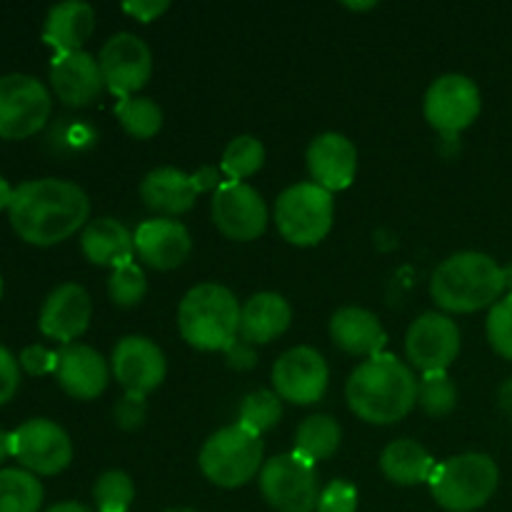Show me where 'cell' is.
Masks as SVG:
<instances>
[{"label":"cell","mask_w":512,"mask_h":512,"mask_svg":"<svg viewBox=\"0 0 512 512\" xmlns=\"http://www.w3.org/2000/svg\"><path fill=\"white\" fill-rule=\"evenodd\" d=\"M8 218L20 240L50 248L88 225L90 200L85 190L70 180H28L13 190Z\"/></svg>","instance_id":"1"},{"label":"cell","mask_w":512,"mask_h":512,"mask_svg":"<svg viewBox=\"0 0 512 512\" xmlns=\"http://www.w3.org/2000/svg\"><path fill=\"white\" fill-rule=\"evenodd\" d=\"M345 400L368 425H395L418 405V378L408 363L380 353L350 373Z\"/></svg>","instance_id":"2"},{"label":"cell","mask_w":512,"mask_h":512,"mask_svg":"<svg viewBox=\"0 0 512 512\" xmlns=\"http://www.w3.org/2000/svg\"><path fill=\"white\" fill-rule=\"evenodd\" d=\"M505 290V268L478 250L450 255L430 278V295L445 313L468 315L493 308Z\"/></svg>","instance_id":"3"},{"label":"cell","mask_w":512,"mask_h":512,"mask_svg":"<svg viewBox=\"0 0 512 512\" xmlns=\"http://www.w3.org/2000/svg\"><path fill=\"white\" fill-rule=\"evenodd\" d=\"M178 330L190 348L225 353L240 338L238 298L225 285H195L178 305Z\"/></svg>","instance_id":"4"},{"label":"cell","mask_w":512,"mask_h":512,"mask_svg":"<svg viewBox=\"0 0 512 512\" xmlns=\"http://www.w3.org/2000/svg\"><path fill=\"white\" fill-rule=\"evenodd\" d=\"M498 485L500 470L490 455L463 453L435 468L430 493L443 510L475 512L488 505Z\"/></svg>","instance_id":"5"},{"label":"cell","mask_w":512,"mask_h":512,"mask_svg":"<svg viewBox=\"0 0 512 512\" xmlns=\"http://www.w3.org/2000/svg\"><path fill=\"white\" fill-rule=\"evenodd\" d=\"M198 465L200 473L218 488H243L263 470L265 445L258 435L248 433L238 423L228 425L205 440Z\"/></svg>","instance_id":"6"},{"label":"cell","mask_w":512,"mask_h":512,"mask_svg":"<svg viewBox=\"0 0 512 512\" xmlns=\"http://www.w3.org/2000/svg\"><path fill=\"white\" fill-rule=\"evenodd\" d=\"M333 218V195L315 183L290 185L275 200L273 220L278 233L298 248H313L323 243L333 228Z\"/></svg>","instance_id":"7"},{"label":"cell","mask_w":512,"mask_h":512,"mask_svg":"<svg viewBox=\"0 0 512 512\" xmlns=\"http://www.w3.org/2000/svg\"><path fill=\"white\" fill-rule=\"evenodd\" d=\"M260 495L275 512H315L320 500V483L315 465L295 453L265 460L258 475Z\"/></svg>","instance_id":"8"},{"label":"cell","mask_w":512,"mask_h":512,"mask_svg":"<svg viewBox=\"0 0 512 512\" xmlns=\"http://www.w3.org/2000/svg\"><path fill=\"white\" fill-rule=\"evenodd\" d=\"M53 110L48 88L25 73L0 75V138L25 140L45 128Z\"/></svg>","instance_id":"9"},{"label":"cell","mask_w":512,"mask_h":512,"mask_svg":"<svg viewBox=\"0 0 512 512\" xmlns=\"http://www.w3.org/2000/svg\"><path fill=\"white\" fill-rule=\"evenodd\" d=\"M480 108H483V100H480L478 85L468 75L460 73L440 75L438 80H433L423 103L430 128H435L448 140L470 128L478 120Z\"/></svg>","instance_id":"10"},{"label":"cell","mask_w":512,"mask_h":512,"mask_svg":"<svg viewBox=\"0 0 512 512\" xmlns=\"http://www.w3.org/2000/svg\"><path fill=\"white\" fill-rule=\"evenodd\" d=\"M13 458L33 475H60L73 463V440L48 418H33L13 430Z\"/></svg>","instance_id":"11"},{"label":"cell","mask_w":512,"mask_h":512,"mask_svg":"<svg viewBox=\"0 0 512 512\" xmlns=\"http://www.w3.org/2000/svg\"><path fill=\"white\" fill-rule=\"evenodd\" d=\"M98 63L105 90L120 100L138 95L153 75V53L148 43L133 33H118L105 40Z\"/></svg>","instance_id":"12"},{"label":"cell","mask_w":512,"mask_h":512,"mask_svg":"<svg viewBox=\"0 0 512 512\" xmlns=\"http://www.w3.org/2000/svg\"><path fill=\"white\" fill-rule=\"evenodd\" d=\"M460 328L450 315L423 313L405 333V355L410 368L423 375L445 373L458 360Z\"/></svg>","instance_id":"13"},{"label":"cell","mask_w":512,"mask_h":512,"mask_svg":"<svg viewBox=\"0 0 512 512\" xmlns=\"http://www.w3.org/2000/svg\"><path fill=\"white\" fill-rule=\"evenodd\" d=\"M210 213H213L215 228L235 243L258 240L270 220L263 195L253 185L233 183V180H228L218 193H213Z\"/></svg>","instance_id":"14"},{"label":"cell","mask_w":512,"mask_h":512,"mask_svg":"<svg viewBox=\"0 0 512 512\" xmlns=\"http://www.w3.org/2000/svg\"><path fill=\"white\" fill-rule=\"evenodd\" d=\"M330 383V370L323 355L310 345L290 348L275 360L273 390L280 400L293 405H313L323 400Z\"/></svg>","instance_id":"15"},{"label":"cell","mask_w":512,"mask_h":512,"mask_svg":"<svg viewBox=\"0 0 512 512\" xmlns=\"http://www.w3.org/2000/svg\"><path fill=\"white\" fill-rule=\"evenodd\" d=\"M110 373L118 380L125 395L148 398L153 390L163 385L168 363L158 345L145 335H128L118 340L110 358Z\"/></svg>","instance_id":"16"},{"label":"cell","mask_w":512,"mask_h":512,"mask_svg":"<svg viewBox=\"0 0 512 512\" xmlns=\"http://www.w3.org/2000/svg\"><path fill=\"white\" fill-rule=\"evenodd\" d=\"M93 318V300L78 283H63L45 298L40 308V333L63 345H73L88 330Z\"/></svg>","instance_id":"17"},{"label":"cell","mask_w":512,"mask_h":512,"mask_svg":"<svg viewBox=\"0 0 512 512\" xmlns=\"http://www.w3.org/2000/svg\"><path fill=\"white\" fill-rule=\"evenodd\" d=\"M135 255L153 270H175L193 253L188 228L175 218H153L138 225L133 233Z\"/></svg>","instance_id":"18"},{"label":"cell","mask_w":512,"mask_h":512,"mask_svg":"<svg viewBox=\"0 0 512 512\" xmlns=\"http://www.w3.org/2000/svg\"><path fill=\"white\" fill-rule=\"evenodd\" d=\"M308 173L318 188L330 195L350 188L358 173V150L343 133H320L305 153Z\"/></svg>","instance_id":"19"},{"label":"cell","mask_w":512,"mask_h":512,"mask_svg":"<svg viewBox=\"0 0 512 512\" xmlns=\"http://www.w3.org/2000/svg\"><path fill=\"white\" fill-rule=\"evenodd\" d=\"M55 378L63 393L75 400H95L105 393L110 380V365L95 348L83 343L63 345L58 350Z\"/></svg>","instance_id":"20"},{"label":"cell","mask_w":512,"mask_h":512,"mask_svg":"<svg viewBox=\"0 0 512 512\" xmlns=\"http://www.w3.org/2000/svg\"><path fill=\"white\" fill-rule=\"evenodd\" d=\"M50 85H53V93L58 95L60 103L70 105V108H88L105 90L98 58L85 53V50L53 58Z\"/></svg>","instance_id":"21"},{"label":"cell","mask_w":512,"mask_h":512,"mask_svg":"<svg viewBox=\"0 0 512 512\" xmlns=\"http://www.w3.org/2000/svg\"><path fill=\"white\" fill-rule=\"evenodd\" d=\"M95 30V10L93 5L83 0H65V3L53 5L48 10L43 28V40L58 55L80 53L83 45Z\"/></svg>","instance_id":"22"},{"label":"cell","mask_w":512,"mask_h":512,"mask_svg":"<svg viewBox=\"0 0 512 512\" xmlns=\"http://www.w3.org/2000/svg\"><path fill=\"white\" fill-rule=\"evenodd\" d=\"M80 250L98 268H123L135 263V238L115 218L90 220L80 233Z\"/></svg>","instance_id":"23"},{"label":"cell","mask_w":512,"mask_h":512,"mask_svg":"<svg viewBox=\"0 0 512 512\" xmlns=\"http://www.w3.org/2000/svg\"><path fill=\"white\" fill-rule=\"evenodd\" d=\"M330 338L343 353L355 358H375L383 353L385 330L378 315L365 308H340L330 318Z\"/></svg>","instance_id":"24"},{"label":"cell","mask_w":512,"mask_h":512,"mask_svg":"<svg viewBox=\"0 0 512 512\" xmlns=\"http://www.w3.org/2000/svg\"><path fill=\"white\" fill-rule=\"evenodd\" d=\"M195 185L188 173L178 168H155L140 183V200L160 218H178L193 210Z\"/></svg>","instance_id":"25"},{"label":"cell","mask_w":512,"mask_h":512,"mask_svg":"<svg viewBox=\"0 0 512 512\" xmlns=\"http://www.w3.org/2000/svg\"><path fill=\"white\" fill-rule=\"evenodd\" d=\"M293 323V308L278 293H255L240 305V340L250 345L273 343Z\"/></svg>","instance_id":"26"},{"label":"cell","mask_w":512,"mask_h":512,"mask_svg":"<svg viewBox=\"0 0 512 512\" xmlns=\"http://www.w3.org/2000/svg\"><path fill=\"white\" fill-rule=\"evenodd\" d=\"M435 460L428 450L420 443L408 438L393 440L390 445H385L383 455H380V470H383L385 478L395 485H420L430 483L435 473Z\"/></svg>","instance_id":"27"},{"label":"cell","mask_w":512,"mask_h":512,"mask_svg":"<svg viewBox=\"0 0 512 512\" xmlns=\"http://www.w3.org/2000/svg\"><path fill=\"white\" fill-rule=\"evenodd\" d=\"M340 440H343V430H340L338 420L330 415H310L295 430V455H300L308 463H320L338 453Z\"/></svg>","instance_id":"28"},{"label":"cell","mask_w":512,"mask_h":512,"mask_svg":"<svg viewBox=\"0 0 512 512\" xmlns=\"http://www.w3.org/2000/svg\"><path fill=\"white\" fill-rule=\"evenodd\" d=\"M43 505V485L38 475L23 468L0 470V512H38Z\"/></svg>","instance_id":"29"},{"label":"cell","mask_w":512,"mask_h":512,"mask_svg":"<svg viewBox=\"0 0 512 512\" xmlns=\"http://www.w3.org/2000/svg\"><path fill=\"white\" fill-rule=\"evenodd\" d=\"M115 115H118L120 125H123V130L130 138L150 140L163 128V110H160V105L155 100L143 98V95L118 100Z\"/></svg>","instance_id":"30"},{"label":"cell","mask_w":512,"mask_h":512,"mask_svg":"<svg viewBox=\"0 0 512 512\" xmlns=\"http://www.w3.org/2000/svg\"><path fill=\"white\" fill-rule=\"evenodd\" d=\"M283 418V400L278 398L275 390H253L248 398L243 400L238 413V425L248 433L263 438V433L273 430Z\"/></svg>","instance_id":"31"},{"label":"cell","mask_w":512,"mask_h":512,"mask_svg":"<svg viewBox=\"0 0 512 512\" xmlns=\"http://www.w3.org/2000/svg\"><path fill=\"white\" fill-rule=\"evenodd\" d=\"M265 165V145L255 135H238L225 148L220 170L233 183H243L245 178L258 173Z\"/></svg>","instance_id":"32"},{"label":"cell","mask_w":512,"mask_h":512,"mask_svg":"<svg viewBox=\"0 0 512 512\" xmlns=\"http://www.w3.org/2000/svg\"><path fill=\"white\" fill-rule=\"evenodd\" d=\"M418 405L430 418H445L458 405V388L448 373H430L418 380Z\"/></svg>","instance_id":"33"},{"label":"cell","mask_w":512,"mask_h":512,"mask_svg":"<svg viewBox=\"0 0 512 512\" xmlns=\"http://www.w3.org/2000/svg\"><path fill=\"white\" fill-rule=\"evenodd\" d=\"M93 498L98 512H128L135 498L133 478L123 470H108L95 480Z\"/></svg>","instance_id":"34"},{"label":"cell","mask_w":512,"mask_h":512,"mask_svg":"<svg viewBox=\"0 0 512 512\" xmlns=\"http://www.w3.org/2000/svg\"><path fill=\"white\" fill-rule=\"evenodd\" d=\"M148 293V278L138 263L115 268L108 278V295L118 308H135Z\"/></svg>","instance_id":"35"},{"label":"cell","mask_w":512,"mask_h":512,"mask_svg":"<svg viewBox=\"0 0 512 512\" xmlns=\"http://www.w3.org/2000/svg\"><path fill=\"white\" fill-rule=\"evenodd\" d=\"M485 333H488L490 348H493L500 358L512 360V293L503 295V298L490 308Z\"/></svg>","instance_id":"36"},{"label":"cell","mask_w":512,"mask_h":512,"mask_svg":"<svg viewBox=\"0 0 512 512\" xmlns=\"http://www.w3.org/2000/svg\"><path fill=\"white\" fill-rule=\"evenodd\" d=\"M315 512H358V490L348 480H333L320 490Z\"/></svg>","instance_id":"37"},{"label":"cell","mask_w":512,"mask_h":512,"mask_svg":"<svg viewBox=\"0 0 512 512\" xmlns=\"http://www.w3.org/2000/svg\"><path fill=\"white\" fill-rule=\"evenodd\" d=\"M113 415H115V423H118V428L133 433V430L143 428L145 418H148V405H145V398L123 395V398L115 403Z\"/></svg>","instance_id":"38"},{"label":"cell","mask_w":512,"mask_h":512,"mask_svg":"<svg viewBox=\"0 0 512 512\" xmlns=\"http://www.w3.org/2000/svg\"><path fill=\"white\" fill-rule=\"evenodd\" d=\"M18 363L25 373L40 378V375L55 373V365H58V353L43 348V345H28V348L20 353Z\"/></svg>","instance_id":"39"},{"label":"cell","mask_w":512,"mask_h":512,"mask_svg":"<svg viewBox=\"0 0 512 512\" xmlns=\"http://www.w3.org/2000/svg\"><path fill=\"white\" fill-rule=\"evenodd\" d=\"M20 363L5 345H0V405L10 403L18 393Z\"/></svg>","instance_id":"40"},{"label":"cell","mask_w":512,"mask_h":512,"mask_svg":"<svg viewBox=\"0 0 512 512\" xmlns=\"http://www.w3.org/2000/svg\"><path fill=\"white\" fill-rule=\"evenodd\" d=\"M123 10L140 23H153L165 10H170V3L168 0H130V3H123Z\"/></svg>","instance_id":"41"},{"label":"cell","mask_w":512,"mask_h":512,"mask_svg":"<svg viewBox=\"0 0 512 512\" xmlns=\"http://www.w3.org/2000/svg\"><path fill=\"white\" fill-rule=\"evenodd\" d=\"M190 180H193L195 185V193H218L220 188H223L225 183H228V178H225L223 170L218 168V165H203V168H198V173L190 175Z\"/></svg>","instance_id":"42"},{"label":"cell","mask_w":512,"mask_h":512,"mask_svg":"<svg viewBox=\"0 0 512 512\" xmlns=\"http://www.w3.org/2000/svg\"><path fill=\"white\" fill-rule=\"evenodd\" d=\"M255 345H250V343H245V340H235L233 345H230L228 350H225V358H228V365L233 370H240V373H243V370H250L255 365Z\"/></svg>","instance_id":"43"},{"label":"cell","mask_w":512,"mask_h":512,"mask_svg":"<svg viewBox=\"0 0 512 512\" xmlns=\"http://www.w3.org/2000/svg\"><path fill=\"white\" fill-rule=\"evenodd\" d=\"M498 405L503 408V413L512 420V378L505 380L498 390Z\"/></svg>","instance_id":"44"},{"label":"cell","mask_w":512,"mask_h":512,"mask_svg":"<svg viewBox=\"0 0 512 512\" xmlns=\"http://www.w3.org/2000/svg\"><path fill=\"white\" fill-rule=\"evenodd\" d=\"M8 458H13V433H5L0 428V463Z\"/></svg>","instance_id":"45"},{"label":"cell","mask_w":512,"mask_h":512,"mask_svg":"<svg viewBox=\"0 0 512 512\" xmlns=\"http://www.w3.org/2000/svg\"><path fill=\"white\" fill-rule=\"evenodd\" d=\"M13 190L15 188H10L8 180H5L3 175H0V213L10 208V200H13Z\"/></svg>","instance_id":"46"},{"label":"cell","mask_w":512,"mask_h":512,"mask_svg":"<svg viewBox=\"0 0 512 512\" xmlns=\"http://www.w3.org/2000/svg\"><path fill=\"white\" fill-rule=\"evenodd\" d=\"M45 512H93V510L85 508V505H80V503H73V500H68V503H58Z\"/></svg>","instance_id":"47"},{"label":"cell","mask_w":512,"mask_h":512,"mask_svg":"<svg viewBox=\"0 0 512 512\" xmlns=\"http://www.w3.org/2000/svg\"><path fill=\"white\" fill-rule=\"evenodd\" d=\"M345 8L348 10H373V8H378V3H345Z\"/></svg>","instance_id":"48"},{"label":"cell","mask_w":512,"mask_h":512,"mask_svg":"<svg viewBox=\"0 0 512 512\" xmlns=\"http://www.w3.org/2000/svg\"><path fill=\"white\" fill-rule=\"evenodd\" d=\"M505 288H508L512 293V263L508 265V268H505Z\"/></svg>","instance_id":"49"},{"label":"cell","mask_w":512,"mask_h":512,"mask_svg":"<svg viewBox=\"0 0 512 512\" xmlns=\"http://www.w3.org/2000/svg\"><path fill=\"white\" fill-rule=\"evenodd\" d=\"M0 298H3V275H0Z\"/></svg>","instance_id":"50"},{"label":"cell","mask_w":512,"mask_h":512,"mask_svg":"<svg viewBox=\"0 0 512 512\" xmlns=\"http://www.w3.org/2000/svg\"><path fill=\"white\" fill-rule=\"evenodd\" d=\"M170 512H195V510H188V508H183V510H170Z\"/></svg>","instance_id":"51"}]
</instances>
